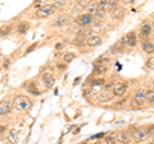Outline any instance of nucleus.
I'll use <instances>...</instances> for the list:
<instances>
[{
    "instance_id": "nucleus-1",
    "label": "nucleus",
    "mask_w": 154,
    "mask_h": 144,
    "mask_svg": "<svg viewBox=\"0 0 154 144\" xmlns=\"http://www.w3.org/2000/svg\"><path fill=\"white\" fill-rule=\"evenodd\" d=\"M32 106V101L26 97V96H17L16 98L13 99V103H12V107L16 110L18 112H23V111H27L30 110Z\"/></svg>"
},
{
    "instance_id": "nucleus-2",
    "label": "nucleus",
    "mask_w": 154,
    "mask_h": 144,
    "mask_svg": "<svg viewBox=\"0 0 154 144\" xmlns=\"http://www.w3.org/2000/svg\"><path fill=\"white\" fill-rule=\"evenodd\" d=\"M57 10V5L55 4H42V5H40L37 8L36 10V17L37 18H48L49 16H51V14H54Z\"/></svg>"
},
{
    "instance_id": "nucleus-3",
    "label": "nucleus",
    "mask_w": 154,
    "mask_h": 144,
    "mask_svg": "<svg viewBox=\"0 0 154 144\" xmlns=\"http://www.w3.org/2000/svg\"><path fill=\"white\" fill-rule=\"evenodd\" d=\"M94 21V18L90 16V14L88 13H85V14H80V16H77L76 19H75V22L77 23V24H80V26H82V27H86V26H91L93 24V22Z\"/></svg>"
},
{
    "instance_id": "nucleus-4",
    "label": "nucleus",
    "mask_w": 154,
    "mask_h": 144,
    "mask_svg": "<svg viewBox=\"0 0 154 144\" xmlns=\"http://www.w3.org/2000/svg\"><path fill=\"white\" fill-rule=\"evenodd\" d=\"M113 97H114L113 91L109 89V85H105V88L103 91H100L99 94H98L99 102H109V101H112Z\"/></svg>"
},
{
    "instance_id": "nucleus-5",
    "label": "nucleus",
    "mask_w": 154,
    "mask_h": 144,
    "mask_svg": "<svg viewBox=\"0 0 154 144\" xmlns=\"http://www.w3.org/2000/svg\"><path fill=\"white\" fill-rule=\"evenodd\" d=\"M112 91H113L114 97H123V96L126 94V92H127V84H125V83H114Z\"/></svg>"
},
{
    "instance_id": "nucleus-6",
    "label": "nucleus",
    "mask_w": 154,
    "mask_h": 144,
    "mask_svg": "<svg viewBox=\"0 0 154 144\" xmlns=\"http://www.w3.org/2000/svg\"><path fill=\"white\" fill-rule=\"evenodd\" d=\"M99 7H100V9H103L105 13L113 12L116 9V7H117V1H116V0H100Z\"/></svg>"
},
{
    "instance_id": "nucleus-7",
    "label": "nucleus",
    "mask_w": 154,
    "mask_h": 144,
    "mask_svg": "<svg viewBox=\"0 0 154 144\" xmlns=\"http://www.w3.org/2000/svg\"><path fill=\"white\" fill-rule=\"evenodd\" d=\"M132 135L135 138V140H144L146 139L150 133H149V128H139V129H135V131L132 133Z\"/></svg>"
},
{
    "instance_id": "nucleus-8",
    "label": "nucleus",
    "mask_w": 154,
    "mask_h": 144,
    "mask_svg": "<svg viewBox=\"0 0 154 144\" xmlns=\"http://www.w3.org/2000/svg\"><path fill=\"white\" fill-rule=\"evenodd\" d=\"M145 101H146V89L140 88L139 91H136L135 97H134V102L139 105V106H141V105L145 103Z\"/></svg>"
},
{
    "instance_id": "nucleus-9",
    "label": "nucleus",
    "mask_w": 154,
    "mask_h": 144,
    "mask_svg": "<svg viewBox=\"0 0 154 144\" xmlns=\"http://www.w3.org/2000/svg\"><path fill=\"white\" fill-rule=\"evenodd\" d=\"M152 30H153V27H152L150 23L145 22V23H143L140 28H139V35H140V37H143V38H148L150 36Z\"/></svg>"
},
{
    "instance_id": "nucleus-10",
    "label": "nucleus",
    "mask_w": 154,
    "mask_h": 144,
    "mask_svg": "<svg viewBox=\"0 0 154 144\" xmlns=\"http://www.w3.org/2000/svg\"><path fill=\"white\" fill-rule=\"evenodd\" d=\"M41 80H42V84L45 85V88H48V89L51 88L53 85H54V83H55V78H54V75H53L51 73L42 74Z\"/></svg>"
},
{
    "instance_id": "nucleus-11",
    "label": "nucleus",
    "mask_w": 154,
    "mask_h": 144,
    "mask_svg": "<svg viewBox=\"0 0 154 144\" xmlns=\"http://www.w3.org/2000/svg\"><path fill=\"white\" fill-rule=\"evenodd\" d=\"M116 137H117V142L123 143V144H127V143H130V140H131V134H130L128 130L119 131Z\"/></svg>"
},
{
    "instance_id": "nucleus-12",
    "label": "nucleus",
    "mask_w": 154,
    "mask_h": 144,
    "mask_svg": "<svg viewBox=\"0 0 154 144\" xmlns=\"http://www.w3.org/2000/svg\"><path fill=\"white\" fill-rule=\"evenodd\" d=\"M7 139H8L9 144H17L19 142V130H17V129H12V130L8 133Z\"/></svg>"
},
{
    "instance_id": "nucleus-13",
    "label": "nucleus",
    "mask_w": 154,
    "mask_h": 144,
    "mask_svg": "<svg viewBox=\"0 0 154 144\" xmlns=\"http://www.w3.org/2000/svg\"><path fill=\"white\" fill-rule=\"evenodd\" d=\"M102 38L99 36H90L86 38V45L90 46V47H96V46H100L102 45Z\"/></svg>"
},
{
    "instance_id": "nucleus-14",
    "label": "nucleus",
    "mask_w": 154,
    "mask_h": 144,
    "mask_svg": "<svg viewBox=\"0 0 154 144\" xmlns=\"http://www.w3.org/2000/svg\"><path fill=\"white\" fill-rule=\"evenodd\" d=\"M12 103L9 102V101H2L0 102V116H3V115H7L12 111Z\"/></svg>"
},
{
    "instance_id": "nucleus-15",
    "label": "nucleus",
    "mask_w": 154,
    "mask_h": 144,
    "mask_svg": "<svg viewBox=\"0 0 154 144\" xmlns=\"http://www.w3.org/2000/svg\"><path fill=\"white\" fill-rule=\"evenodd\" d=\"M85 9H86V12H88V14H90V16L94 18V16L96 14V12H98L99 9H100V7H99V3H96V1H91V3H90L89 5L86 7Z\"/></svg>"
},
{
    "instance_id": "nucleus-16",
    "label": "nucleus",
    "mask_w": 154,
    "mask_h": 144,
    "mask_svg": "<svg viewBox=\"0 0 154 144\" xmlns=\"http://www.w3.org/2000/svg\"><path fill=\"white\" fill-rule=\"evenodd\" d=\"M125 37H126L127 47H134L135 45L137 44V37H136V33H135V32H130L128 35H126Z\"/></svg>"
},
{
    "instance_id": "nucleus-17",
    "label": "nucleus",
    "mask_w": 154,
    "mask_h": 144,
    "mask_svg": "<svg viewBox=\"0 0 154 144\" xmlns=\"http://www.w3.org/2000/svg\"><path fill=\"white\" fill-rule=\"evenodd\" d=\"M141 47H143V51L146 52V54H153V41H149V40H144L141 42Z\"/></svg>"
},
{
    "instance_id": "nucleus-18",
    "label": "nucleus",
    "mask_w": 154,
    "mask_h": 144,
    "mask_svg": "<svg viewBox=\"0 0 154 144\" xmlns=\"http://www.w3.org/2000/svg\"><path fill=\"white\" fill-rule=\"evenodd\" d=\"M145 102L149 106H154V91L146 89V101Z\"/></svg>"
},
{
    "instance_id": "nucleus-19",
    "label": "nucleus",
    "mask_w": 154,
    "mask_h": 144,
    "mask_svg": "<svg viewBox=\"0 0 154 144\" xmlns=\"http://www.w3.org/2000/svg\"><path fill=\"white\" fill-rule=\"evenodd\" d=\"M67 21H68V18H67L66 16H60L59 18L55 19V22L53 23V26H54V27H62V26L66 24Z\"/></svg>"
},
{
    "instance_id": "nucleus-20",
    "label": "nucleus",
    "mask_w": 154,
    "mask_h": 144,
    "mask_svg": "<svg viewBox=\"0 0 154 144\" xmlns=\"http://www.w3.org/2000/svg\"><path fill=\"white\" fill-rule=\"evenodd\" d=\"M72 44L75 46H85L86 45V38H84L82 36H77L73 41H72Z\"/></svg>"
},
{
    "instance_id": "nucleus-21",
    "label": "nucleus",
    "mask_w": 154,
    "mask_h": 144,
    "mask_svg": "<svg viewBox=\"0 0 154 144\" xmlns=\"http://www.w3.org/2000/svg\"><path fill=\"white\" fill-rule=\"evenodd\" d=\"M105 144H117V137L116 134H108L105 135Z\"/></svg>"
},
{
    "instance_id": "nucleus-22",
    "label": "nucleus",
    "mask_w": 154,
    "mask_h": 144,
    "mask_svg": "<svg viewBox=\"0 0 154 144\" xmlns=\"http://www.w3.org/2000/svg\"><path fill=\"white\" fill-rule=\"evenodd\" d=\"M28 92H30L31 94H33V96H38V94H40L41 92H40V91H38L37 89V87H36V84L35 83H33V82H31V83H30V85H28Z\"/></svg>"
},
{
    "instance_id": "nucleus-23",
    "label": "nucleus",
    "mask_w": 154,
    "mask_h": 144,
    "mask_svg": "<svg viewBox=\"0 0 154 144\" xmlns=\"http://www.w3.org/2000/svg\"><path fill=\"white\" fill-rule=\"evenodd\" d=\"M75 57H76V55L73 54V52H67V54L63 56V61H64V63H67V64L72 63V61L75 60Z\"/></svg>"
},
{
    "instance_id": "nucleus-24",
    "label": "nucleus",
    "mask_w": 154,
    "mask_h": 144,
    "mask_svg": "<svg viewBox=\"0 0 154 144\" xmlns=\"http://www.w3.org/2000/svg\"><path fill=\"white\" fill-rule=\"evenodd\" d=\"M28 30V23L26 22H22V23H19V26H18V32L21 33V35H23V33H26Z\"/></svg>"
},
{
    "instance_id": "nucleus-25",
    "label": "nucleus",
    "mask_w": 154,
    "mask_h": 144,
    "mask_svg": "<svg viewBox=\"0 0 154 144\" xmlns=\"http://www.w3.org/2000/svg\"><path fill=\"white\" fill-rule=\"evenodd\" d=\"M12 26H5V27H3L2 30H0V37H4V36H7V35H9L11 33V31H12Z\"/></svg>"
},
{
    "instance_id": "nucleus-26",
    "label": "nucleus",
    "mask_w": 154,
    "mask_h": 144,
    "mask_svg": "<svg viewBox=\"0 0 154 144\" xmlns=\"http://www.w3.org/2000/svg\"><path fill=\"white\" fill-rule=\"evenodd\" d=\"M145 66H146L148 69H150V70H154V56L149 57V59L146 60V63H145Z\"/></svg>"
},
{
    "instance_id": "nucleus-27",
    "label": "nucleus",
    "mask_w": 154,
    "mask_h": 144,
    "mask_svg": "<svg viewBox=\"0 0 154 144\" xmlns=\"http://www.w3.org/2000/svg\"><path fill=\"white\" fill-rule=\"evenodd\" d=\"M105 71V66L104 65H98V68L95 66V69H94V74L95 75H100V74H103Z\"/></svg>"
},
{
    "instance_id": "nucleus-28",
    "label": "nucleus",
    "mask_w": 154,
    "mask_h": 144,
    "mask_svg": "<svg viewBox=\"0 0 154 144\" xmlns=\"http://www.w3.org/2000/svg\"><path fill=\"white\" fill-rule=\"evenodd\" d=\"M91 84H93L94 87H96V85H104L105 84V80L102 79V78H98V79H94L93 82H91Z\"/></svg>"
},
{
    "instance_id": "nucleus-29",
    "label": "nucleus",
    "mask_w": 154,
    "mask_h": 144,
    "mask_svg": "<svg viewBox=\"0 0 154 144\" xmlns=\"http://www.w3.org/2000/svg\"><path fill=\"white\" fill-rule=\"evenodd\" d=\"M81 10H82V7H81V5L73 7V8H72V14H73V16H80Z\"/></svg>"
},
{
    "instance_id": "nucleus-30",
    "label": "nucleus",
    "mask_w": 154,
    "mask_h": 144,
    "mask_svg": "<svg viewBox=\"0 0 154 144\" xmlns=\"http://www.w3.org/2000/svg\"><path fill=\"white\" fill-rule=\"evenodd\" d=\"M104 17H105V12L103 10V9H99V10L96 12V14L94 16L95 19H103Z\"/></svg>"
},
{
    "instance_id": "nucleus-31",
    "label": "nucleus",
    "mask_w": 154,
    "mask_h": 144,
    "mask_svg": "<svg viewBox=\"0 0 154 144\" xmlns=\"http://www.w3.org/2000/svg\"><path fill=\"white\" fill-rule=\"evenodd\" d=\"M110 51H112V54H118V52L122 51V49L119 46H117V45H113L112 49H110Z\"/></svg>"
},
{
    "instance_id": "nucleus-32",
    "label": "nucleus",
    "mask_w": 154,
    "mask_h": 144,
    "mask_svg": "<svg viewBox=\"0 0 154 144\" xmlns=\"http://www.w3.org/2000/svg\"><path fill=\"white\" fill-rule=\"evenodd\" d=\"M91 3V0H79V5H81L82 8H86Z\"/></svg>"
},
{
    "instance_id": "nucleus-33",
    "label": "nucleus",
    "mask_w": 154,
    "mask_h": 144,
    "mask_svg": "<svg viewBox=\"0 0 154 144\" xmlns=\"http://www.w3.org/2000/svg\"><path fill=\"white\" fill-rule=\"evenodd\" d=\"M66 3H67V0H57L55 5H57V8H58V7H64Z\"/></svg>"
},
{
    "instance_id": "nucleus-34",
    "label": "nucleus",
    "mask_w": 154,
    "mask_h": 144,
    "mask_svg": "<svg viewBox=\"0 0 154 144\" xmlns=\"http://www.w3.org/2000/svg\"><path fill=\"white\" fill-rule=\"evenodd\" d=\"M5 131H7V128L5 126H0V138H2L4 134H5Z\"/></svg>"
},
{
    "instance_id": "nucleus-35",
    "label": "nucleus",
    "mask_w": 154,
    "mask_h": 144,
    "mask_svg": "<svg viewBox=\"0 0 154 144\" xmlns=\"http://www.w3.org/2000/svg\"><path fill=\"white\" fill-rule=\"evenodd\" d=\"M123 4H126V5H131V4H134L135 0H122Z\"/></svg>"
},
{
    "instance_id": "nucleus-36",
    "label": "nucleus",
    "mask_w": 154,
    "mask_h": 144,
    "mask_svg": "<svg viewBox=\"0 0 154 144\" xmlns=\"http://www.w3.org/2000/svg\"><path fill=\"white\" fill-rule=\"evenodd\" d=\"M40 4H45V0H36V5H37V8L40 7Z\"/></svg>"
},
{
    "instance_id": "nucleus-37",
    "label": "nucleus",
    "mask_w": 154,
    "mask_h": 144,
    "mask_svg": "<svg viewBox=\"0 0 154 144\" xmlns=\"http://www.w3.org/2000/svg\"><path fill=\"white\" fill-rule=\"evenodd\" d=\"M35 47H36V44H33L32 46H30V47H28V49H27V52H31L33 49H35Z\"/></svg>"
},
{
    "instance_id": "nucleus-38",
    "label": "nucleus",
    "mask_w": 154,
    "mask_h": 144,
    "mask_svg": "<svg viewBox=\"0 0 154 144\" xmlns=\"http://www.w3.org/2000/svg\"><path fill=\"white\" fill-rule=\"evenodd\" d=\"M153 54H154V41H153Z\"/></svg>"
},
{
    "instance_id": "nucleus-39",
    "label": "nucleus",
    "mask_w": 154,
    "mask_h": 144,
    "mask_svg": "<svg viewBox=\"0 0 154 144\" xmlns=\"http://www.w3.org/2000/svg\"><path fill=\"white\" fill-rule=\"evenodd\" d=\"M152 27H153V30H154V19H153V24H152Z\"/></svg>"
},
{
    "instance_id": "nucleus-40",
    "label": "nucleus",
    "mask_w": 154,
    "mask_h": 144,
    "mask_svg": "<svg viewBox=\"0 0 154 144\" xmlns=\"http://www.w3.org/2000/svg\"><path fill=\"white\" fill-rule=\"evenodd\" d=\"M79 144H86V143H79Z\"/></svg>"
},
{
    "instance_id": "nucleus-41",
    "label": "nucleus",
    "mask_w": 154,
    "mask_h": 144,
    "mask_svg": "<svg viewBox=\"0 0 154 144\" xmlns=\"http://www.w3.org/2000/svg\"><path fill=\"white\" fill-rule=\"evenodd\" d=\"M153 87H154V82H153Z\"/></svg>"
},
{
    "instance_id": "nucleus-42",
    "label": "nucleus",
    "mask_w": 154,
    "mask_h": 144,
    "mask_svg": "<svg viewBox=\"0 0 154 144\" xmlns=\"http://www.w3.org/2000/svg\"><path fill=\"white\" fill-rule=\"evenodd\" d=\"M153 144H154V142H153Z\"/></svg>"
}]
</instances>
